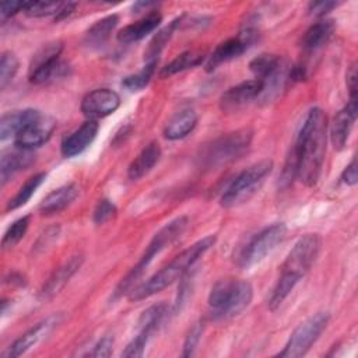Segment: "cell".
<instances>
[{
	"label": "cell",
	"instance_id": "obj_1",
	"mask_svg": "<svg viewBox=\"0 0 358 358\" xmlns=\"http://www.w3.org/2000/svg\"><path fill=\"white\" fill-rule=\"evenodd\" d=\"M326 138V115L320 108H313L308 112L292 148L296 161V178L306 186H313L320 176Z\"/></svg>",
	"mask_w": 358,
	"mask_h": 358
},
{
	"label": "cell",
	"instance_id": "obj_2",
	"mask_svg": "<svg viewBox=\"0 0 358 358\" xmlns=\"http://www.w3.org/2000/svg\"><path fill=\"white\" fill-rule=\"evenodd\" d=\"M217 238L214 235L204 236L203 239L194 242L192 246L180 252L169 264L162 267L159 271H157L151 278H148L145 282L140 284L137 288L130 291L129 298L131 301H140L144 298H148L151 295H155L157 292H161L171 284H173L176 280H180L185 277V274L192 268V266L211 248L214 246Z\"/></svg>",
	"mask_w": 358,
	"mask_h": 358
},
{
	"label": "cell",
	"instance_id": "obj_3",
	"mask_svg": "<svg viewBox=\"0 0 358 358\" xmlns=\"http://www.w3.org/2000/svg\"><path fill=\"white\" fill-rule=\"evenodd\" d=\"M253 288L246 280L222 278L217 281L210 294L208 305L215 317H232L243 312L252 302Z\"/></svg>",
	"mask_w": 358,
	"mask_h": 358
},
{
	"label": "cell",
	"instance_id": "obj_4",
	"mask_svg": "<svg viewBox=\"0 0 358 358\" xmlns=\"http://www.w3.org/2000/svg\"><path fill=\"white\" fill-rule=\"evenodd\" d=\"M187 217L180 215L172 221H169L165 227H162L151 239V242L148 243L145 252L143 253L141 259L137 262V264L122 278V281L117 284L115 292H113V298H119L123 294L131 291L133 284L137 282V280L141 277V274L145 271V268L148 267V264L152 262V259L162 252L166 246L172 245L186 229L187 227Z\"/></svg>",
	"mask_w": 358,
	"mask_h": 358
},
{
	"label": "cell",
	"instance_id": "obj_5",
	"mask_svg": "<svg viewBox=\"0 0 358 358\" xmlns=\"http://www.w3.org/2000/svg\"><path fill=\"white\" fill-rule=\"evenodd\" d=\"M271 171V159H262L243 169L239 175L235 176V179L222 193L221 206L225 208H231L248 201L262 187Z\"/></svg>",
	"mask_w": 358,
	"mask_h": 358
},
{
	"label": "cell",
	"instance_id": "obj_6",
	"mask_svg": "<svg viewBox=\"0 0 358 358\" xmlns=\"http://www.w3.org/2000/svg\"><path fill=\"white\" fill-rule=\"evenodd\" d=\"M250 129H239L232 133L222 134L210 144H207L200 152V162L207 168H217L225 165L238 158L252 141Z\"/></svg>",
	"mask_w": 358,
	"mask_h": 358
},
{
	"label": "cell",
	"instance_id": "obj_7",
	"mask_svg": "<svg viewBox=\"0 0 358 358\" xmlns=\"http://www.w3.org/2000/svg\"><path fill=\"white\" fill-rule=\"evenodd\" d=\"M287 235V227L282 222L266 227L242 248L238 256V264L241 267H252L262 262L268 253H271L278 243L284 241Z\"/></svg>",
	"mask_w": 358,
	"mask_h": 358
},
{
	"label": "cell",
	"instance_id": "obj_8",
	"mask_svg": "<svg viewBox=\"0 0 358 358\" xmlns=\"http://www.w3.org/2000/svg\"><path fill=\"white\" fill-rule=\"evenodd\" d=\"M329 323L327 312H317L302 322L291 334L284 350L278 354L285 358H298L305 355L324 331Z\"/></svg>",
	"mask_w": 358,
	"mask_h": 358
},
{
	"label": "cell",
	"instance_id": "obj_9",
	"mask_svg": "<svg viewBox=\"0 0 358 358\" xmlns=\"http://www.w3.org/2000/svg\"><path fill=\"white\" fill-rule=\"evenodd\" d=\"M322 241L316 234L303 235L296 241L281 266V274L299 281L315 263Z\"/></svg>",
	"mask_w": 358,
	"mask_h": 358
},
{
	"label": "cell",
	"instance_id": "obj_10",
	"mask_svg": "<svg viewBox=\"0 0 358 358\" xmlns=\"http://www.w3.org/2000/svg\"><path fill=\"white\" fill-rule=\"evenodd\" d=\"M62 49V42H52L34 56L29 66V81L32 84H43L67 74L69 66L60 60Z\"/></svg>",
	"mask_w": 358,
	"mask_h": 358
},
{
	"label": "cell",
	"instance_id": "obj_11",
	"mask_svg": "<svg viewBox=\"0 0 358 358\" xmlns=\"http://www.w3.org/2000/svg\"><path fill=\"white\" fill-rule=\"evenodd\" d=\"M257 31L253 28H245L239 32L238 36L229 38L221 42L214 52L208 56L206 63V70L213 71L222 63H227L238 56H241L245 50H248L257 41Z\"/></svg>",
	"mask_w": 358,
	"mask_h": 358
},
{
	"label": "cell",
	"instance_id": "obj_12",
	"mask_svg": "<svg viewBox=\"0 0 358 358\" xmlns=\"http://www.w3.org/2000/svg\"><path fill=\"white\" fill-rule=\"evenodd\" d=\"M120 105V96L109 88H96L81 101V112L88 120H95L113 113Z\"/></svg>",
	"mask_w": 358,
	"mask_h": 358
},
{
	"label": "cell",
	"instance_id": "obj_13",
	"mask_svg": "<svg viewBox=\"0 0 358 358\" xmlns=\"http://www.w3.org/2000/svg\"><path fill=\"white\" fill-rule=\"evenodd\" d=\"M60 320H62V316L57 313V315H52V316L46 317L45 320H42L41 323L35 324L34 327L27 330L22 336H20L7 348V351L3 352V357H6V358H15V357L22 355L29 348L36 345L41 340H43L60 323Z\"/></svg>",
	"mask_w": 358,
	"mask_h": 358
},
{
	"label": "cell",
	"instance_id": "obj_14",
	"mask_svg": "<svg viewBox=\"0 0 358 358\" xmlns=\"http://www.w3.org/2000/svg\"><path fill=\"white\" fill-rule=\"evenodd\" d=\"M55 127H56L55 117L42 113L39 119L32 122L29 126H27L22 131H20L14 137V144L17 148H24V150H32L35 147H39L50 138Z\"/></svg>",
	"mask_w": 358,
	"mask_h": 358
},
{
	"label": "cell",
	"instance_id": "obj_15",
	"mask_svg": "<svg viewBox=\"0 0 358 358\" xmlns=\"http://www.w3.org/2000/svg\"><path fill=\"white\" fill-rule=\"evenodd\" d=\"M263 91V84L253 78L239 83L235 87L228 88L220 98V108L224 112H234L250 101L259 98Z\"/></svg>",
	"mask_w": 358,
	"mask_h": 358
},
{
	"label": "cell",
	"instance_id": "obj_16",
	"mask_svg": "<svg viewBox=\"0 0 358 358\" xmlns=\"http://www.w3.org/2000/svg\"><path fill=\"white\" fill-rule=\"evenodd\" d=\"M357 119V98H350L348 103L337 112L330 126V138L336 150H343Z\"/></svg>",
	"mask_w": 358,
	"mask_h": 358
},
{
	"label": "cell",
	"instance_id": "obj_17",
	"mask_svg": "<svg viewBox=\"0 0 358 358\" xmlns=\"http://www.w3.org/2000/svg\"><path fill=\"white\" fill-rule=\"evenodd\" d=\"M84 259L81 255H76L70 257L67 262H64L59 268L53 271V274L48 278V281L43 284L42 289L39 291V298L42 301L53 298L67 282L69 280L77 273V270L81 267Z\"/></svg>",
	"mask_w": 358,
	"mask_h": 358
},
{
	"label": "cell",
	"instance_id": "obj_18",
	"mask_svg": "<svg viewBox=\"0 0 358 358\" xmlns=\"http://www.w3.org/2000/svg\"><path fill=\"white\" fill-rule=\"evenodd\" d=\"M98 123L95 120L84 122L78 129L70 133L62 143V154L66 158L76 157L81 154L96 137L98 133Z\"/></svg>",
	"mask_w": 358,
	"mask_h": 358
},
{
	"label": "cell",
	"instance_id": "obj_19",
	"mask_svg": "<svg viewBox=\"0 0 358 358\" xmlns=\"http://www.w3.org/2000/svg\"><path fill=\"white\" fill-rule=\"evenodd\" d=\"M162 21V15L159 11H151L138 21L126 25L123 29L117 34V41L120 43H131L143 39L148 34H151L154 29L158 28V25Z\"/></svg>",
	"mask_w": 358,
	"mask_h": 358
},
{
	"label": "cell",
	"instance_id": "obj_20",
	"mask_svg": "<svg viewBox=\"0 0 358 358\" xmlns=\"http://www.w3.org/2000/svg\"><path fill=\"white\" fill-rule=\"evenodd\" d=\"M41 112L36 109H22L3 115L0 120V138L6 140L11 136H17L27 126L41 117Z\"/></svg>",
	"mask_w": 358,
	"mask_h": 358
},
{
	"label": "cell",
	"instance_id": "obj_21",
	"mask_svg": "<svg viewBox=\"0 0 358 358\" xmlns=\"http://www.w3.org/2000/svg\"><path fill=\"white\" fill-rule=\"evenodd\" d=\"M78 196V187L76 185H64L50 192L39 204V211L43 215H50L64 210Z\"/></svg>",
	"mask_w": 358,
	"mask_h": 358
},
{
	"label": "cell",
	"instance_id": "obj_22",
	"mask_svg": "<svg viewBox=\"0 0 358 358\" xmlns=\"http://www.w3.org/2000/svg\"><path fill=\"white\" fill-rule=\"evenodd\" d=\"M196 124H197V113L190 108L180 109L168 120L164 129V136L168 140L183 138L193 131Z\"/></svg>",
	"mask_w": 358,
	"mask_h": 358
},
{
	"label": "cell",
	"instance_id": "obj_23",
	"mask_svg": "<svg viewBox=\"0 0 358 358\" xmlns=\"http://www.w3.org/2000/svg\"><path fill=\"white\" fill-rule=\"evenodd\" d=\"M159 158H161V147L157 141H151L131 161L127 169V176L131 180L140 179L154 168V165L159 161Z\"/></svg>",
	"mask_w": 358,
	"mask_h": 358
},
{
	"label": "cell",
	"instance_id": "obj_24",
	"mask_svg": "<svg viewBox=\"0 0 358 358\" xmlns=\"http://www.w3.org/2000/svg\"><path fill=\"white\" fill-rule=\"evenodd\" d=\"M32 162H34V155L31 150L17 148L15 151L3 154L1 164H0L1 185H6L17 172L28 168Z\"/></svg>",
	"mask_w": 358,
	"mask_h": 358
},
{
	"label": "cell",
	"instance_id": "obj_25",
	"mask_svg": "<svg viewBox=\"0 0 358 358\" xmlns=\"http://www.w3.org/2000/svg\"><path fill=\"white\" fill-rule=\"evenodd\" d=\"M334 32V22L331 20H320L310 25L302 36V48L308 52L317 50L331 38Z\"/></svg>",
	"mask_w": 358,
	"mask_h": 358
},
{
	"label": "cell",
	"instance_id": "obj_26",
	"mask_svg": "<svg viewBox=\"0 0 358 358\" xmlns=\"http://www.w3.org/2000/svg\"><path fill=\"white\" fill-rule=\"evenodd\" d=\"M117 22H119V17L116 14H110L98 20L87 31L85 43L88 46H102L110 36L112 31L116 28Z\"/></svg>",
	"mask_w": 358,
	"mask_h": 358
},
{
	"label": "cell",
	"instance_id": "obj_27",
	"mask_svg": "<svg viewBox=\"0 0 358 358\" xmlns=\"http://www.w3.org/2000/svg\"><path fill=\"white\" fill-rule=\"evenodd\" d=\"M169 312V306L164 302L151 305L143 313L140 315L137 320V330L148 333L150 336L158 329V326L162 323V320L166 317Z\"/></svg>",
	"mask_w": 358,
	"mask_h": 358
},
{
	"label": "cell",
	"instance_id": "obj_28",
	"mask_svg": "<svg viewBox=\"0 0 358 358\" xmlns=\"http://www.w3.org/2000/svg\"><path fill=\"white\" fill-rule=\"evenodd\" d=\"M203 59H204L203 53L196 52V50H186V52L178 55L165 67H162L159 76L161 77H169V76H173L176 73L185 71L187 69H193V67L199 66L203 62Z\"/></svg>",
	"mask_w": 358,
	"mask_h": 358
},
{
	"label": "cell",
	"instance_id": "obj_29",
	"mask_svg": "<svg viewBox=\"0 0 358 358\" xmlns=\"http://www.w3.org/2000/svg\"><path fill=\"white\" fill-rule=\"evenodd\" d=\"M180 20H182V18L173 20L169 25H166L165 28H162V29L151 39V42L148 43V46H147V49H145V52H144V57H145L147 63H148V62H158V56L161 55V52H162L165 43L171 39L173 31L179 27Z\"/></svg>",
	"mask_w": 358,
	"mask_h": 358
},
{
	"label": "cell",
	"instance_id": "obj_30",
	"mask_svg": "<svg viewBox=\"0 0 358 358\" xmlns=\"http://www.w3.org/2000/svg\"><path fill=\"white\" fill-rule=\"evenodd\" d=\"M46 178V173L45 172H39V173H35L32 175L31 178H28L25 180V183L18 189V192L15 193V196L13 199H10L8 204H7V211L8 210H15V208H20L21 206L27 204V201L32 197V194L35 193V190L43 183Z\"/></svg>",
	"mask_w": 358,
	"mask_h": 358
},
{
	"label": "cell",
	"instance_id": "obj_31",
	"mask_svg": "<svg viewBox=\"0 0 358 358\" xmlns=\"http://www.w3.org/2000/svg\"><path fill=\"white\" fill-rule=\"evenodd\" d=\"M157 64H158V62H148V63H145V66L138 73L124 77L123 81H122V85L127 91H131V92L143 90L150 83V80H151V77H152V74L155 71V66Z\"/></svg>",
	"mask_w": 358,
	"mask_h": 358
},
{
	"label": "cell",
	"instance_id": "obj_32",
	"mask_svg": "<svg viewBox=\"0 0 358 358\" xmlns=\"http://www.w3.org/2000/svg\"><path fill=\"white\" fill-rule=\"evenodd\" d=\"M29 227V215H24L18 220H15L4 232L3 241H1V246L4 249L7 248H13L27 234V229Z\"/></svg>",
	"mask_w": 358,
	"mask_h": 358
},
{
	"label": "cell",
	"instance_id": "obj_33",
	"mask_svg": "<svg viewBox=\"0 0 358 358\" xmlns=\"http://www.w3.org/2000/svg\"><path fill=\"white\" fill-rule=\"evenodd\" d=\"M63 3L60 1H25L24 13L28 17H48L57 15Z\"/></svg>",
	"mask_w": 358,
	"mask_h": 358
},
{
	"label": "cell",
	"instance_id": "obj_34",
	"mask_svg": "<svg viewBox=\"0 0 358 358\" xmlns=\"http://www.w3.org/2000/svg\"><path fill=\"white\" fill-rule=\"evenodd\" d=\"M18 59L13 52H3L0 59V88L4 90L18 71Z\"/></svg>",
	"mask_w": 358,
	"mask_h": 358
},
{
	"label": "cell",
	"instance_id": "obj_35",
	"mask_svg": "<svg viewBox=\"0 0 358 358\" xmlns=\"http://www.w3.org/2000/svg\"><path fill=\"white\" fill-rule=\"evenodd\" d=\"M117 213V208L116 206L108 200V199H102L98 201L95 210H94V214H92V220L95 224L101 225V224H105L106 221H109L110 218H113Z\"/></svg>",
	"mask_w": 358,
	"mask_h": 358
},
{
	"label": "cell",
	"instance_id": "obj_36",
	"mask_svg": "<svg viewBox=\"0 0 358 358\" xmlns=\"http://www.w3.org/2000/svg\"><path fill=\"white\" fill-rule=\"evenodd\" d=\"M148 338H150L148 333L137 331V336L126 345V348L122 352V355L123 357H129V358L141 357L144 354V348H145V344H147Z\"/></svg>",
	"mask_w": 358,
	"mask_h": 358
},
{
	"label": "cell",
	"instance_id": "obj_37",
	"mask_svg": "<svg viewBox=\"0 0 358 358\" xmlns=\"http://www.w3.org/2000/svg\"><path fill=\"white\" fill-rule=\"evenodd\" d=\"M201 331H203V324L200 322L192 326L183 343V352H182L183 357H192L194 354V350L201 337Z\"/></svg>",
	"mask_w": 358,
	"mask_h": 358
},
{
	"label": "cell",
	"instance_id": "obj_38",
	"mask_svg": "<svg viewBox=\"0 0 358 358\" xmlns=\"http://www.w3.org/2000/svg\"><path fill=\"white\" fill-rule=\"evenodd\" d=\"M337 1H329V0H322V1H312L308 6V13L313 17H323L326 13H329L331 8L337 7Z\"/></svg>",
	"mask_w": 358,
	"mask_h": 358
},
{
	"label": "cell",
	"instance_id": "obj_39",
	"mask_svg": "<svg viewBox=\"0 0 358 358\" xmlns=\"http://www.w3.org/2000/svg\"><path fill=\"white\" fill-rule=\"evenodd\" d=\"M113 348V337L112 336H103L94 347V351L91 352L92 357H109L112 354Z\"/></svg>",
	"mask_w": 358,
	"mask_h": 358
},
{
	"label": "cell",
	"instance_id": "obj_40",
	"mask_svg": "<svg viewBox=\"0 0 358 358\" xmlns=\"http://www.w3.org/2000/svg\"><path fill=\"white\" fill-rule=\"evenodd\" d=\"M25 1H3L0 6V18L1 21L15 15L18 11H22Z\"/></svg>",
	"mask_w": 358,
	"mask_h": 358
},
{
	"label": "cell",
	"instance_id": "obj_41",
	"mask_svg": "<svg viewBox=\"0 0 358 358\" xmlns=\"http://www.w3.org/2000/svg\"><path fill=\"white\" fill-rule=\"evenodd\" d=\"M341 179L345 185L354 186L358 182V175H357V159L352 158V161L345 166V169L341 173Z\"/></svg>",
	"mask_w": 358,
	"mask_h": 358
},
{
	"label": "cell",
	"instance_id": "obj_42",
	"mask_svg": "<svg viewBox=\"0 0 358 358\" xmlns=\"http://www.w3.org/2000/svg\"><path fill=\"white\" fill-rule=\"evenodd\" d=\"M347 87L350 90V98H357V64L352 63L347 71Z\"/></svg>",
	"mask_w": 358,
	"mask_h": 358
},
{
	"label": "cell",
	"instance_id": "obj_43",
	"mask_svg": "<svg viewBox=\"0 0 358 358\" xmlns=\"http://www.w3.org/2000/svg\"><path fill=\"white\" fill-rule=\"evenodd\" d=\"M59 235V227H52L49 229H46L45 234H42V236L39 238V241L36 242L35 248H46L49 245L50 241H53L56 236Z\"/></svg>",
	"mask_w": 358,
	"mask_h": 358
},
{
	"label": "cell",
	"instance_id": "obj_44",
	"mask_svg": "<svg viewBox=\"0 0 358 358\" xmlns=\"http://www.w3.org/2000/svg\"><path fill=\"white\" fill-rule=\"evenodd\" d=\"M76 8V3H71V1H67V3H63L59 14L55 17L56 21H60V20H64L66 17H69Z\"/></svg>",
	"mask_w": 358,
	"mask_h": 358
}]
</instances>
